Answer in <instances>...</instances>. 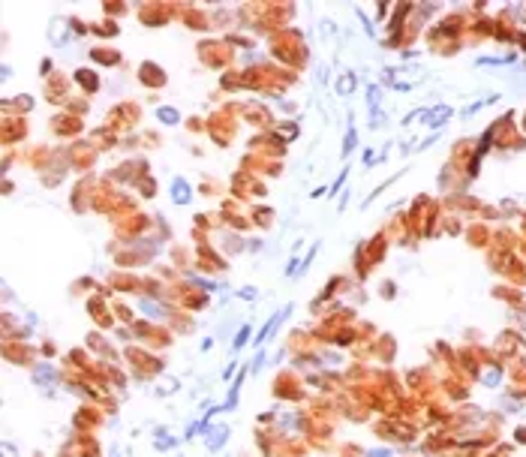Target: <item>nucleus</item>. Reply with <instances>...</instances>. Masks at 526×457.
I'll return each mask as SVG.
<instances>
[{
	"instance_id": "f257e3e1",
	"label": "nucleus",
	"mask_w": 526,
	"mask_h": 457,
	"mask_svg": "<svg viewBox=\"0 0 526 457\" xmlns=\"http://www.w3.org/2000/svg\"><path fill=\"white\" fill-rule=\"evenodd\" d=\"M424 117H427V127H442V123L451 117V109H448V106H436L433 112H427Z\"/></svg>"
},
{
	"instance_id": "f03ea898",
	"label": "nucleus",
	"mask_w": 526,
	"mask_h": 457,
	"mask_svg": "<svg viewBox=\"0 0 526 457\" xmlns=\"http://www.w3.org/2000/svg\"><path fill=\"white\" fill-rule=\"evenodd\" d=\"M172 190H175V202H186V196H190V186H186L183 181H175V186H172Z\"/></svg>"
},
{
	"instance_id": "7ed1b4c3",
	"label": "nucleus",
	"mask_w": 526,
	"mask_h": 457,
	"mask_svg": "<svg viewBox=\"0 0 526 457\" xmlns=\"http://www.w3.org/2000/svg\"><path fill=\"white\" fill-rule=\"evenodd\" d=\"M352 85H355V78H352V75H343V78H340V85H337V91L349 93V91H352Z\"/></svg>"
},
{
	"instance_id": "20e7f679",
	"label": "nucleus",
	"mask_w": 526,
	"mask_h": 457,
	"mask_svg": "<svg viewBox=\"0 0 526 457\" xmlns=\"http://www.w3.org/2000/svg\"><path fill=\"white\" fill-rule=\"evenodd\" d=\"M160 117L162 120H178V114L172 112V109H160Z\"/></svg>"
},
{
	"instance_id": "39448f33",
	"label": "nucleus",
	"mask_w": 526,
	"mask_h": 457,
	"mask_svg": "<svg viewBox=\"0 0 526 457\" xmlns=\"http://www.w3.org/2000/svg\"><path fill=\"white\" fill-rule=\"evenodd\" d=\"M352 144H355V133H349V136H346V151H352Z\"/></svg>"
}]
</instances>
